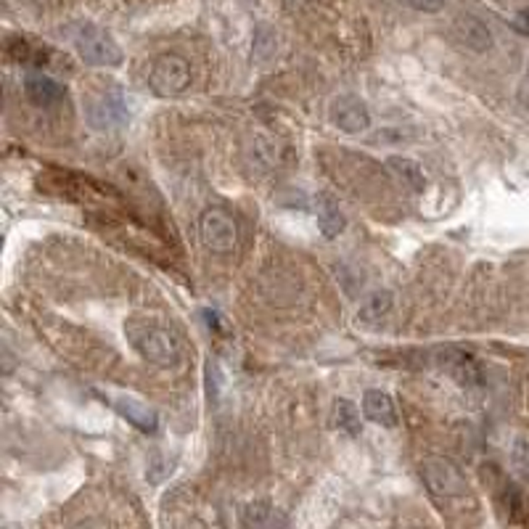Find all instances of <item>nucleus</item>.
<instances>
[{"mask_svg": "<svg viewBox=\"0 0 529 529\" xmlns=\"http://www.w3.org/2000/svg\"><path fill=\"white\" fill-rule=\"evenodd\" d=\"M125 336L130 347L151 365L159 368H175L183 358V347L178 333L167 326L157 315H132L125 323Z\"/></svg>", "mask_w": 529, "mask_h": 529, "instance_id": "obj_1", "label": "nucleus"}, {"mask_svg": "<svg viewBox=\"0 0 529 529\" xmlns=\"http://www.w3.org/2000/svg\"><path fill=\"white\" fill-rule=\"evenodd\" d=\"M82 106H85V117H88L91 128L99 132L120 130L130 120L128 99L117 82H96L82 96Z\"/></svg>", "mask_w": 529, "mask_h": 529, "instance_id": "obj_2", "label": "nucleus"}, {"mask_svg": "<svg viewBox=\"0 0 529 529\" xmlns=\"http://www.w3.org/2000/svg\"><path fill=\"white\" fill-rule=\"evenodd\" d=\"M72 43L74 51L80 53V59L91 66H120L122 64V48L120 43L111 37V33H106L103 27L93 24V22H77L72 30Z\"/></svg>", "mask_w": 529, "mask_h": 529, "instance_id": "obj_3", "label": "nucleus"}, {"mask_svg": "<svg viewBox=\"0 0 529 529\" xmlns=\"http://www.w3.org/2000/svg\"><path fill=\"white\" fill-rule=\"evenodd\" d=\"M421 479L429 487V493L439 503H450V500H463L468 495V482L461 474V468L447 458H424L421 461Z\"/></svg>", "mask_w": 529, "mask_h": 529, "instance_id": "obj_4", "label": "nucleus"}, {"mask_svg": "<svg viewBox=\"0 0 529 529\" xmlns=\"http://www.w3.org/2000/svg\"><path fill=\"white\" fill-rule=\"evenodd\" d=\"M198 238L215 255H231L238 246V223L223 207H207L198 215Z\"/></svg>", "mask_w": 529, "mask_h": 529, "instance_id": "obj_5", "label": "nucleus"}, {"mask_svg": "<svg viewBox=\"0 0 529 529\" xmlns=\"http://www.w3.org/2000/svg\"><path fill=\"white\" fill-rule=\"evenodd\" d=\"M149 85L157 96L172 99L188 91L191 85V64L178 53H162L149 72Z\"/></svg>", "mask_w": 529, "mask_h": 529, "instance_id": "obj_6", "label": "nucleus"}, {"mask_svg": "<svg viewBox=\"0 0 529 529\" xmlns=\"http://www.w3.org/2000/svg\"><path fill=\"white\" fill-rule=\"evenodd\" d=\"M329 120L331 125L344 135H361L370 128V111L365 101L355 93H341L331 101Z\"/></svg>", "mask_w": 529, "mask_h": 529, "instance_id": "obj_7", "label": "nucleus"}, {"mask_svg": "<svg viewBox=\"0 0 529 529\" xmlns=\"http://www.w3.org/2000/svg\"><path fill=\"white\" fill-rule=\"evenodd\" d=\"M453 37H456V43H461L463 48H468L474 53H485V51L493 48L490 27L479 16H474V14H461L453 22Z\"/></svg>", "mask_w": 529, "mask_h": 529, "instance_id": "obj_8", "label": "nucleus"}, {"mask_svg": "<svg viewBox=\"0 0 529 529\" xmlns=\"http://www.w3.org/2000/svg\"><path fill=\"white\" fill-rule=\"evenodd\" d=\"M111 408L128 421L132 424L138 431H143V434H154V431L159 429V416H157V410L154 408H149L143 399H138V397L130 395H117L111 397Z\"/></svg>", "mask_w": 529, "mask_h": 529, "instance_id": "obj_9", "label": "nucleus"}, {"mask_svg": "<svg viewBox=\"0 0 529 529\" xmlns=\"http://www.w3.org/2000/svg\"><path fill=\"white\" fill-rule=\"evenodd\" d=\"M24 93H27V99L33 101L34 106L51 109V106L64 101L66 88L59 80H53V77H48L43 72H33V74L24 77Z\"/></svg>", "mask_w": 529, "mask_h": 529, "instance_id": "obj_10", "label": "nucleus"}, {"mask_svg": "<svg viewBox=\"0 0 529 529\" xmlns=\"http://www.w3.org/2000/svg\"><path fill=\"white\" fill-rule=\"evenodd\" d=\"M363 416L368 421L384 427V429H395L399 424V413L392 395H387L384 390H368L363 395Z\"/></svg>", "mask_w": 529, "mask_h": 529, "instance_id": "obj_11", "label": "nucleus"}, {"mask_svg": "<svg viewBox=\"0 0 529 529\" xmlns=\"http://www.w3.org/2000/svg\"><path fill=\"white\" fill-rule=\"evenodd\" d=\"M315 220H318V228L326 238H336L339 233L347 228V217L339 207V201L329 191H321L315 197Z\"/></svg>", "mask_w": 529, "mask_h": 529, "instance_id": "obj_12", "label": "nucleus"}, {"mask_svg": "<svg viewBox=\"0 0 529 529\" xmlns=\"http://www.w3.org/2000/svg\"><path fill=\"white\" fill-rule=\"evenodd\" d=\"M392 304H395V297L387 289H379V292L368 294L363 304H361V310H358V323H363V326H379L392 313Z\"/></svg>", "mask_w": 529, "mask_h": 529, "instance_id": "obj_13", "label": "nucleus"}, {"mask_svg": "<svg viewBox=\"0 0 529 529\" xmlns=\"http://www.w3.org/2000/svg\"><path fill=\"white\" fill-rule=\"evenodd\" d=\"M387 167L399 178L402 186H408L410 191H424L427 188V175H424V167L408 157H390Z\"/></svg>", "mask_w": 529, "mask_h": 529, "instance_id": "obj_14", "label": "nucleus"}, {"mask_svg": "<svg viewBox=\"0 0 529 529\" xmlns=\"http://www.w3.org/2000/svg\"><path fill=\"white\" fill-rule=\"evenodd\" d=\"M333 427L339 431H344V434H350V437L361 434L363 424H361V410L355 408V402H350L344 397L336 399V405H333Z\"/></svg>", "mask_w": 529, "mask_h": 529, "instance_id": "obj_15", "label": "nucleus"}, {"mask_svg": "<svg viewBox=\"0 0 529 529\" xmlns=\"http://www.w3.org/2000/svg\"><path fill=\"white\" fill-rule=\"evenodd\" d=\"M241 524L246 527H270L275 524V508L267 500H255L241 508Z\"/></svg>", "mask_w": 529, "mask_h": 529, "instance_id": "obj_16", "label": "nucleus"}, {"mask_svg": "<svg viewBox=\"0 0 529 529\" xmlns=\"http://www.w3.org/2000/svg\"><path fill=\"white\" fill-rule=\"evenodd\" d=\"M270 53H275V30L260 24L257 33H255V56L257 59H267Z\"/></svg>", "mask_w": 529, "mask_h": 529, "instance_id": "obj_17", "label": "nucleus"}, {"mask_svg": "<svg viewBox=\"0 0 529 529\" xmlns=\"http://www.w3.org/2000/svg\"><path fill=\"white\" fill-rule=\"evenodd\" d=\"M397 3H402L405 8L418 11V14H439L445 8V0H397Z\"/></svg>", "mask_w": 529, "mask_h": 529, "instance_id": "obj_18", "label": "nucleus"}, {"mask_svg": "<svg viewBox=\"0 0 529 529\" xmlns=\"http://www.w3.org/2000/svg\"><path fill=\"white\" fill-rule=\"evenodd\" d=\"M519 101H522L524 109H529V69L527 74H524V80H522V85H519Z\"/></svg>", "mask_w": 529, "mask_h": 529, "instance_id": "obj_19", "label": "nucleus"}, {"mask_svg": "<svg viewBox=\"0 0 529 529\" xmlns=\"http://www.w3.org/2000/svg\"><path fill=\"white\" fill-rule=\"evenodd\" d=\"M241 3H244V5H257L260 0H241Z\"/></svg>", "mask_w": 529, "mask_h": 529, "instance_id": "obj_20", "label": "nucleus"}, {"mask_svg": "<svg viewBox=\"0 0 529 529\" xmlns=\"http://www.w3.org/2000/svg\"><path fill=\"white\" fill-rule=\"evenodd\" d=\"M527 16H529V14H527Z\"/></svg>", "mask_w": 529, "mask_h": 529, "instance_id": "obj_21", "label": "nucleus"}]
</instances>
